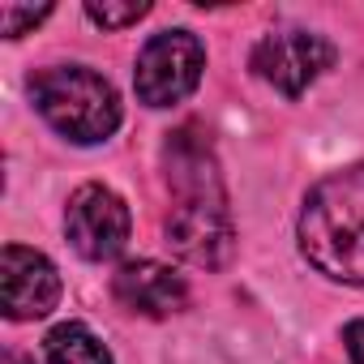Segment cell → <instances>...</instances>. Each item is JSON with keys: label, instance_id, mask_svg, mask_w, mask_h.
Returning a JSON list of instances; mask_svg holds the SVG:
<instances>
[{"label": "cell", "instance_id": "1", "mask_svg": "<svg viewBox=\"0 0 364 364\" xmlns=\"http://www.w3.org/2000/svg\"><path fill=\"white\" fill-rule=\"evenodd\" d=\"M300 253L334 283L364 287V163L309 189L300 210Z\"/></svg>", "mask_w": 364, "mask_h": 364}, {"label": "cell", "instance_id": "2", "mask_svg": "<svg viewBox=\"0 0 364 364\" xmlns=\"http://www.w3.org/2000/svg\"><path fill=\"white\" fill-rule=\"evenodd\" d=\"M31 99H35L39 116L77 146H95L120 129L116 86L86 65H52V69L35 73Z\"/></svg>", "mask_w": 364, "mask_h": 364}, {"label": "cell", "instance_id": "3", "mask_svg": "<svg viewBox=\"0 0 364 364\" xmlns=\"http://www.w3.org/2000/svg\"><path fill=\"white\" fill-rule=\"evenodd\" d=\"M202 69H206V48L193 31H163L137 56L133 73L137 99L146 107H171L198 90Z\"/></svg>", "mask_w": 364, "mask_h": 364}, {"label": "cell", "instance_id": "4", "mask_svg": "<svg viewBox=\"0 0 364 364\" xmlns=\"http://www.w3.org/2000/svg\"><path fill=\"white\" fill-rule=\"evenodd\" d=\"M334 65V48L326 35L300 31V26H279L270 35L257 39L253 48V73L262 82H270L283 95H304L326 69Z\"/></svg>", "mask_w": 364, "mask_h": 364}, {"label": "cell", "instance_id": "5", "mask_svg": "<svg viewBox=\"0 0 364 364\" xmlns=\"http://www.w3.org/2000/svg\"><path fill=\"white\" fill-rule=\"evenodd\" d=\"M167 245L189 266H202V270L228 266L236 253L228 198H176L167 215Z\"/></svg>", "mask_w": 364, "mask_h": 364}, {"label": "cell", "instance_id": "6", "mask_svg": "<svg viewBox=\"0 0 364 364\" xmlns=\"http://www.w3.org/2000/svg\"><path fill=\"white\" fill-rule=\"evenodd\" d=\"M65 232L86 262H112L129 240V206L103 185H82L69 198Z\"/></svg>", "mask_w": 364, "mask_h": 364}, {"label": "cell", "instance_id": "7", "mask_svg": "<svg viewBox=\"0 0 364 364\" xmlns=\"http://www.w3.org/2000/svg\"><path fill=\"white\" fill-rule=\"evenodd\" d=\"M0 300H5L9 321H31L56 309L60 300V274L56 266L22 245H9L0 257Z\"/></svg>", "mask_w": 364, "mask_h": 364}, {"label": "cell", "instance_id": "8", "mask_svg": "<svg viewBox=\"0 0 364 364\" xmlns=\"http://www.w3.org/2000/svg\"><path fill=\"white\" fill-rule=\"evenodd\" d=\"M116 300L141 317H171L189 304V283L163 262H124L112 279Z\"/></svg>", "mask_w": 364, "mask_h": 364}, {"label": "cell", "instance_id": "9", "mask_svg": "<svg viewBox=\"0 0 364 364\" xmlns=\"http://www.w3.org/2000/svg\"><path fill=\"white\" fill-rule=\"evenodd\" d=\"M48 364H116V360L82 321H65L48 334Z\"/></svg>", "mask_w": 364, "mask_h": 364}, {"label": "cell", "instance_id": "10", "mask_svg": "<svg viewBox=\"0 0 364 364\" xmlns=\"http://www.w3.org/2000/svg\"><path fill=\"white\" fill-rule=\"evenodd\" d=\"M146 14H150V5H141V0H129V5H107V0L99 5V0H90V5H86V18L99 22V26H112V31L129 26V22H137Z\"/></svg>", "mask_w": 364, "mask_h": 364}, {"label": "cell", "instance_id": "11", "mask_svg": "<svg viewBox=\"0 0 364 364\" xmlns=\"http://www.w3.org/2000/svg\"><path fill=\"white\" fill-rule=\"evenodd\" d=\"M52 9L43 5V9H22V5H0V35L5 39H18L22 31H31V26H39L43 18H48Z\"/></svg>", "mask_w": 364, "mask_h": 364}, {"label": "cell", "instance_id": "12", "mask_svg": "<svg viewBox=\"0 0 364 364\" xmlns=\"http://www.w3.org/2000/svg\"><path fill=\"white\" fill-rule=\"evenodd\" d=\"M347 355H351V364H364V321L347 326Z\"/></svg>", "mask_w": 364, "mask_h": 364}, {"label": "cell", "instance_id": "13", "mask_svg": "<svg viewBox=\"0 0 364 364\" xmlns=\"http://www.w3.org/2000/svg\"><path fill=\"white\" fill-rule=\"evenodd\" d=\"M0 364H35V360H22V355H5Z\"/></svg>", "mask_w": 364, "mask_h": 364}]
</instances>
